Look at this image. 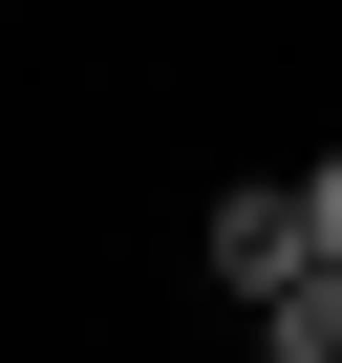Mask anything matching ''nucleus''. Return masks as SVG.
Returning <instances> with one entry per match:
<instances>
[{
    "instance_id": "obj_1",
    "label": "nucleus",
    "mask_w": 342,
    "mask_h": 363,
    "mask_svg": "<svg viewBox=\"0 0 342 363\" xmlns=\"http://www.w3.org/2000/svg\"><path fill=\"white\" fill-rule=\"evenodd\" d=\"M193 257H214V299H299V278H342V171H236V193L193 214Z\"/></svg>"
},
{
    "instance_id": "obj_2",
    "label": "nucleus",
    "mask_w": 342,
    "mask_h": 363,
    "mask_svg": "<svg viewBox=\"0 0 342 363\" xmlns=\"http://www.w3.org/2000/svg\"><path fill=\"white\" fill-rule=\"evenodd\" d=\"M257 363H342V278H299V299H257Z\"/></svg>"
}]
</instances>
